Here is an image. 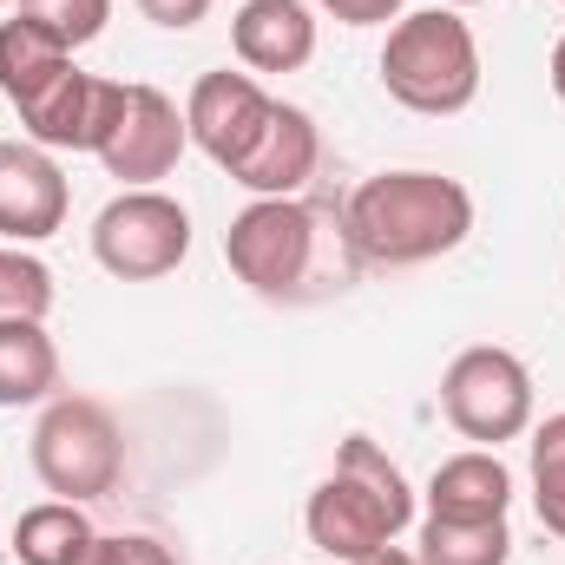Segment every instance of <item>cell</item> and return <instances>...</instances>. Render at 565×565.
<instances>
[{"instance_id": "cell-1", "label": "cell", "mask_w": 565, "mask_h": 565, "mask_svg": "<svg viewBox=\"0 0 565 565\" xmlns=\"http://www.w3.org/2000/svg\"><path fill=\"white\" fill-rule=\"evenodd\" d=\"M224 257L250 296L282 302V309L329 302L362 277L342 211H322L309 198H250L224 231Z\"/></svg>"}, {"instance_id": "cell-2", "label": "cell", "mask_w": 565, "mask_h": 565, "mask_svg": "<svg viewBox=\"0 0 565 565\" xmlns=\"http://www.w3.org/2000/svg\"><path fill=\"white\" fill-rule=\"evenodd\" d=\"M342 231L362 270H415L467 244L473 191L447 171H375L349 191Z\"/></svg>"}, {"instance_id": "cell-3", "label": "cell", "mask_w": 565, "mask_h": 565, "mask_svg": "<svg viewBox=\"0 0 565 565\" xmlns=\"http://www.w3.org/2000/svg\"><path fill=\"white\" fill-rule=\"evenodd\" d=\"M415 526V487L408 473L369 440V434H349L342 454H335V473L316 480L309 507H302V533L316 553L355 565L382 546H395L402 533Z\"/></svg>"}, {"instance_id": "cell-4", "label": "cell", "mask_w": 565, "mask_h": 565, "mask_svg": "<svg viewBox=\"0 0 565 565\" xmlns=\"http://www.w3.org/2000/svg\"><path fill=\"white\" fill-rule=\"evenodd\" d=\"M382 93L422 119H454L480 99V40L454 7H422L388 26Z\"/></svg>"}, {"instance_id": "cell-5", "label": "cell", "mask_w": 565, "mask_h": 565, "mask_svg": "<svg viewBox=\"0 0 565 565\" xmlns=\"http://www.w3.org/2000/svg\"><path fill=\"white\" fill-rule=\"evenodd\" d=\"M33 473L53 500H106L126 480V434L119 415L93 395H53L33 422Z\"/></svg>"}, {"instance_id": "cell-6", "label": "cell", "mask_w": 565, "mask_h": 565, "mask_svg": "<svg viewBox=\"0 0 565 565\" xmlns=\"http://www.w3.org/2000/svg\"><path fill=\"white\" fill-rule=\"evenodd\" d=\"M440 415L454 422L460 440L500 454V440H520L533 427V369L493 342L460 349L440 375Z\"/></svg>"}, {"instance_id": "cell-7", "label": "cell", "mask_w": 565, "mask_h": 565, "mask_svg": "<svg viewBox=\"0 0 565 565\" xmlns=\"http://www.w3.org/2000/svg\"><path fill=\"white\" fill-rule=\"evenodd\" d=\"M93 257L119 282H158L191 257V211L178 198L151 191H119L93 217Z\"/></svg>"}, {"instance_id": "cell-8", "label": "cell", "mask_w": 565, "mask_h": 565, "mask_svg": "<svg viewBox=\"0 0 565 565\" xmlns=\"http://www.w3.org/2000/svg\"><path fill=\"white\" fill-rule=\"evenodd\" d=\"M119 106H126V86L119 79H99V73L66 66L60 79H46L13 113L33 132V145H46V151H93L99 158V145L113 139V126H119Z\"/></svg>"}, {"instance_id": "cell-9", "label": "cell", "mask_w": 565, "mask_h": 565, "mask_svg": "<svg viewBox=\"0 0 565 565\" xmlns=\"http://www.w3.org/2000/svg\"><path fill=\"white\" fill-rule=\"evenodd\" d=\"M184 145H191V132H184L178 99H164L158 86H126L119 126H113V139L99 145V164H106L126 191H151L158 178L178 171Z\"/></svg>"}, {"instance_id": "cell-10", "label": "cell", "mask_w": 565, "mask_h": 565, "mask_svg": "<svg viewBox=\"0 0 565 565\" xmlns=\"http://www.w3.org/2000/svg\"><path fill=\"white\" fill-rule=\"evenodd\" d=\"M270 93L257 86V73H204L198 86H191V99H184V132H191V145L217 164V171H231L250 145H257V132H264V119H270Z\"/></svg>"}, {"instance_id": "cell-11", "label": "cell", "mask_w": 565, "mask_h": 565, "mask_svg": "<svg viewBox=\"0 0 565 565\" xmlns=\"http://www.w3.org/2000/svg\"><path fill=\"white\" fill-rule=\"evenodd\" d=\"M66 171L46 145H0V237L7 244H46L66 224Z\"/></svg>"}, {"instance_id": "cell-12", "label": "cell", "mask_w": 565, "mask_h": 565, "mask_svg": "<svg viewBox=\"0 0 565 565\" xmlns=\"http://www.w3.org/2000/svg\"><path fill=\"white\" fill-rule=\"evenodd\" d=\"M316 164H322L316 119L302 106H282L277 99L270 119H264V132H257V145L231 164V184H244L250 198H302L309 178H316Z\"/></svg>"}, {"instance_id": "cell-13", "label": "cell", "mask_w": 565, "mask_h": 565, "mask_svg": "<svg viewBox=\"0 0 565 565\" xmlns=\"http://www.w3.org/2000/svg\"><path fill=\"white\" fill-rule=\"evenodd\" d=\"M231 46L250 73H302L316 60V13L302 0H244Z\"/></svg>"}, {"instance_id": "cell-14", "label": "cell", "mask_w": 565, "mask_h": 565, "mask_svg": "<svg viewBox=\"0 0 565 565\" xmlns=\"http://www.w3.org/2000/svg\"><path fill=\"white\" fill-rule=\"evenodd\" d=\"M507 507H513V473L493 447L447 454L427 480V513L440 520H507Z\"/></svg>"}, {"instance_id": "cell-15", "label": "cell", "mask_w": 565, "mask_h": 565, "mask_svg": "<svg viewBox=\"0 0 565 565\" xmlns=\"http://www.w3.org/2000/svg\"><path fill=\"white\" fill-rule=\"evenodd\" d=\"M60 395V349L46 322H0V408H33Z\"/></svg>"}, {"instance_id": "cell-16", "label": "cell", "mask_w": 565, "mask_h": 565, "mask_svg": "<svg viewBox=\"0 0 565 565\" xmlns=\"http://www.w3.org/2000/svg\"><path fill=\"white\" fill-rule=\"evenodd\" d=\"M93 540L99 533H93L86 507H73V500H40L13 520V559L20 565H79Z\"/></svg>"}, {"instance_id": "cell-17", "label": "cell", "mask_w": 565, "mask_h": 565, "mask_svg": "<svg viewBox=\"0 0 565 565\" xmlns=\"http://www.w3.org/2000/svg\"><path fill=\"white\" fill-rule=\"evenodd\" d=\"M73 66V53L46 33V26H33V20H0V93L20 106V99H33L46 79H60Z\"/></svg>"}, {"instance_id": "cell-18", "label": "cell", "mask_w": 565, "mask_h": 565, "mask_svg": "<svg viewBox=\"0 0 565 565\" xmlns=\"http://www.w3.org/2000/svg\"><path fill=\"white\" fill-rule=\"evenodd\" d=\"M422 565H507L513 559V526L507 520H440L422 513Z\"/></svg>"}, {"instance_id": "cell-19", "label": "cell", "mask_w": 565, "mask_h": 565, "mask_svg": "<svg viewBox=\"0 0 565 565\" xmlns=\"http://www.w3.org/2000/svg\"><path fill=\"white\" fill-rule=\"evenodd\" d=\"M46 316H53V270L26 244H7L0 250V322H46Z\"/></svg>"}, {"instance_id": "cell-20", "label": "cell", "mask_w": 565, "mask_h": 565, "mask_svg": "<svg viewBox=\"0 0 565 565\" xmlns=\"http://www.w3.org/2000/svg\"><path fill=\"white\" fill-rule=\"evenodd\" d=\"M533 513L553 540H565V415L533 427Z\"/></svg>"}, {"instance_id": "cell-21", "label": "cell", "mask_w": 565, "mask_h": 565, "mask_svg": "<svg viewBox=\"0 0 565 565\" xmlns=\"http://www.w3.org/2000/svg\"><path fill=\"white\" fill-rule=\"evenodd\" d=\"M13 13L33 20V26H46L66 53H79V46H93V40L106 33L113 0H13Z\"/></svg>"}, {"instance_id": "cell-22", "label": "cell", "mask_w": 565, "mask_h": 565, "mask_svg": "<svg viewBox=\"0 0 565 565\" xmlns=\"http://www.w3.org/2000/svg\"><path fill=\"white\" fill-rule=\"evenodd\" d=\"M79 565H178L171 559V546L164 540H151V533H99Z\"/></svg>"}, {"instance_id": "cell-23", "label": "cell", "mask_w": 565, "mask_h": 565, "mask_svg": "<svg viewBox=\"0 0 565 565\" xmlns=\"http://www.w3.org/2000/svg\"><path fill=\"white\" fill-rule=\"evenodd\" d=\"M132 7H139L151 26H164V33H184V26H198V20H204L217 0H132Z\"/></svg>"}, {"instance_id": "cell-24", "label": "cell", "mask_w": 565, "mask_h": 565, "mask_svg": "<svg viewBox=\"0 0 565 565\" xmlns=\"http://www.w3.org/2000/svg\"><path fill=\"white\" fill-rule=\"evenodd\" d=\"M342 26H388V20H402V7L408 0H322Z\"/></svg>"}, {"instance_id": "cell-25", "label": "cell", "mask_w": 565, "mask_h": 565, "mask_svg": "<svg viewBox=\"0 0 565 565\" xmlns=\"http://www.w3.org/2000/svg\"><path fill=\"white\" fill-rule=\"evenodd\" d=\"M355 565H422V553H402V546H382V553H369V559Z\"/></svg>"}, {"instance_id": "cell-26", "label": "cell", "mask_w": 565, "mask_h": 565, "mask_svg": "<svg viewBox=\"0 0 565 565\" xmlns=\"http://www.w3.org/2000/svg\"><path fill=\"white\" fill-rule=\"evenodd\" d=\"M546 73H553V93H559V106H565V33H559V46H553V66Z\"/></svg>"}, {"instance_id": "cell-27", "label": "cell", "mask_w": 565, "mask_h": 565, "mask_svg": "<svg viewBox=\"0 0 565 565\" xmlns=\"http://www.w3.org/2000/svg\"><path fill=\"white\" fill-rule=\"evenodd\" d=\"M454 7H487V0H454Z\"/></svg>"}, {"instance_id": "cell-28", "label": "cell", "mask_w": 565, "mask_h": 565, "mask_svg": "<svg viewBox=\"0 0 565 565\" xmlns=\"http://www.w3.org/2000/svg\"><path fill=\"white\" fill-rule=\"evenodd\" d=\"M0 7H7V0H0Z\"/></svg>"}, {"instance_id": "cell-29", "label": "cell", "mask_w": 565, "mask_h": 565, "mask_svg": "<svg viewBox=\"0 0 565 565\" xmlns=\"http://www.w3.org/2000/svg\"><path fill=\"white\" fill-rule=\"evenodd\" d=\"M559 7H565V0H559Z\"/></svg>"}]
</instances>
